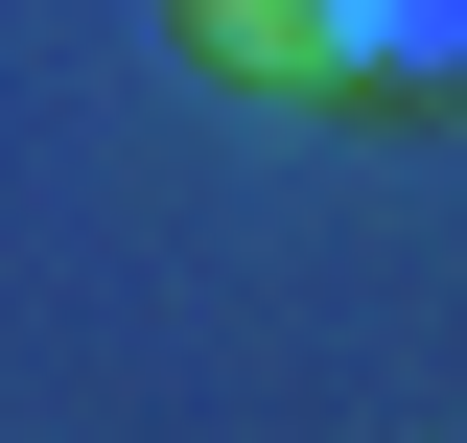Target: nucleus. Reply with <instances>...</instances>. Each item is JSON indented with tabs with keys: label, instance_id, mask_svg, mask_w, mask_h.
<instances>
[{
	"label": "nucleus",
	"instance_id": "nucleus-1",
	"mask_svg": "<svg viewBox=\"0 0 467 443\" xmlns=\"http://www.w3.org/2000/svg\"><path fill=\"white\" fill-rule=\"evenodd\" d=\"M467 0H304V94H444Z\"/></svg>",
	"mask_w": 467,
	"mask_h": 443
},
{
	"label": "nucleus",
	"instance_id": "nucleus-2",
	"mask_svg": "<svg viewBox=\"0 0 467 443\" xmlns=\"http://www.w3.org/2000/svg\"><path fill=\"white\" fill-rule=\"evenodd\" d=\"M187 70H234V94H304V0H164Z\"/></svg>",
	"mask_w": 467,
	"mask_h": 443
}]
</instances>
